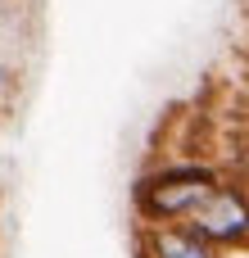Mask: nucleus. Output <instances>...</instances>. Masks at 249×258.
Instances as JSON below:
<instances>
[{
	"label": "nucleus",
	"instance_id": "3",
	"mask_svg": "<svg viewBox=\"0 0 249 258\" xmlns=\"http://www.w3.org/2000/svg\"><path fill=\"white\" fill-rule=\"evenodd\" d=\"M141 254L145 258H222L213 245H204L195 231H186L181 222H154L141 227Z\"/></svg>",
	"mask_w": 249,
	"mask_h": 258
},
{
	"label": "nucleus",
	"instance_id": "4",
	"mask_svg": "<svg viewBox=\"0 0 249 258\" xmlns=\"http://www.w3.org/2000/svg\"><path fill=\"white\" fill-rule=\"evenodd\" d=\"M14 91H18V68L0 59V104H9V100H14Z\"/></svg>",
	"mask_w": 249,
	"mask_h": 258
},
{
	"label": "nucleus",
	"instance_id": "1",
	"mask_svg": "<svg viewBox=\"0 0 249 258\" xmlns=\"http://www.w3.org/2000/svg\"><path fill=\"white\" fill-rule=\"evenodd\" d=\"M227 172L218 163H204V159H181V163H159L150 172L136 177L132 186V209L141 218V227H154V222H181L200 209V200L222 181Z\"/></svg>",
	"mask_w": 249,
	"mask_h": 258
},
{
	"label": "nucleus",
	"instance_id": "5",
	"mask_svg": "<svg viewBox=\"0 0 249 258\" xmlns=\"http://www.w3.org/2000/svg\"><path fill=\"white\" fill-rule=\"evenodd\" d=\"M231 181H240V186L249 190V145H240L236 159H231Z\"/></svg>",
	"mask_w": 249,
	"mask_h": 258
},
{
	"label": "nucleus",
	"instance_id": "6",
	"mask_svg": "<svg viewBox=\"0 0 249 258\" xmlns=\"http://www.w3.org/2000/svg\"><path fill=\"white\" fill-rule=\"evenodd\" d=\"M14 9H18V0H0V23H5V18L14 14Z\"/></svg>",
	"mask_w": 249,
	"mask_h": 258
},
{
	"label": "nucleus",
	"instance_id": "2",
	"mask_svg": "<svg viewBox=\"0 0 249 258\" xmlns=\"http://www.w3.org/2000/svg\"><path fill=\"white\" fill-rule=\"evenodd\" d=\"M186 231H195L204 245H213L218 254L222 249H249V190L240 181L222 177L191 218H181Z\"/></svg>",
	"mask_w": 249,
	"mask_h": 258
}]
</instances>
